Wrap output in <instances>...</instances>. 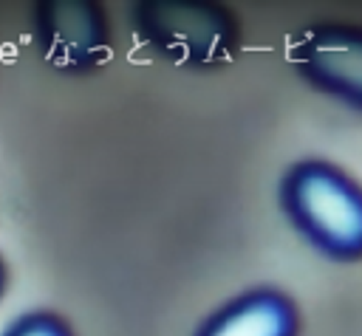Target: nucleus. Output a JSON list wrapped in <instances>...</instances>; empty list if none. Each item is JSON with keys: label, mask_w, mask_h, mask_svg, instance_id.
<instances>
[{"label": "nucleus", "mask_w": 362, "mask_h": 336, "mask_svg": "<svg viewBox=\"0 0 362 336\" xmlns=\"http://www.w3.org/2000/svg\"><path fill=\"white\" fill-rule=\"evenodd\" d=\"M280 212L322 257L362 260V184L325 158L294 161L277 186Z\"/></svg>", "instance_id": "f257e3e1"}, {"label": "nucleus", "mask_w": 362, "mask_h": 336, "mask_svg": "<svg viewBox=\"0 0 362 336\" xmlns=\"http://www.w3.org/2000/svg\"><path fill=\"white\" fill-rule=\"evenodd\" d=\"M130 20L139 42L181 71L212 73L240 54V23L215 3L147 0L133 6Z\"/></svg>", "instance_id": "f03ea898"}, {"label": "nucleus", "mask_w": 362, "mask_h": 336, "mask_svg": "<svg viewBox=\"0 0 362 336\" xmlns=\"http://www.w3.org/2000/svg\"><path fill=\"white\" fill-rule=\"evenodd\" d=\"M31 37L40 59L62 76H88L110 56L107 14L90 0H42L31 8Z\"/></svg>", "instance_id": "7ed1b4c3"}, {"label": "nucleus", "mask_w": 362, "mask_h": 336, "mask_svg": "<svg viewBox=\"0 0 362 336\" xmlns=\"http://www.w3.org/2000/svg\"><path fill=\"white\" fill-rule=\"evenodd\" d=\"M286 56L308 88L362 110V25H303L288 37Z\"/></svg>", "instance_id": "20e7f679"}, {"label": "nucleus", "mask_w": 362, "mask_h": 336, "mask_svg": "<svg viewBox=\"0 0 362 336\" xmlns=\"http://www.w3.org/2000/svg\"><path fill=\"white\" fill-rule=\"evenodd\" d=\"M297 302L272 285H257L229 296L204 316L192 336H300Z\"/></svg>", "instance_id": "39448f33"}, {"label": "nucleus", "mask_w": 362, "mask_h": 336, "mask_svg": "<svg viewBox=\"0 0 362 336\" xmlns=\"http://www.w3.org/2000/svg\"><path fill=\"white\" fill-rule=\"evenodd\" d=\"M0 336H76L71 322L57 311H25Z\"/></svg>", "instance_id": "423d86ee"}, {"label": "nucleus", "mask_w": 362, "mask_h": 336, "mask_svg": "<svg viewBox=\"0 0 362 336\" xmlns=\"http://www.w3.org/2000/svg\"><path fill=\"white\" fill-rule=\"evenodd\" d=\"M6 285H8V265H6V260L0 257V296L6 294Z\"/></svg>", "instance_id": "0eeeda50"}]
</instances>
